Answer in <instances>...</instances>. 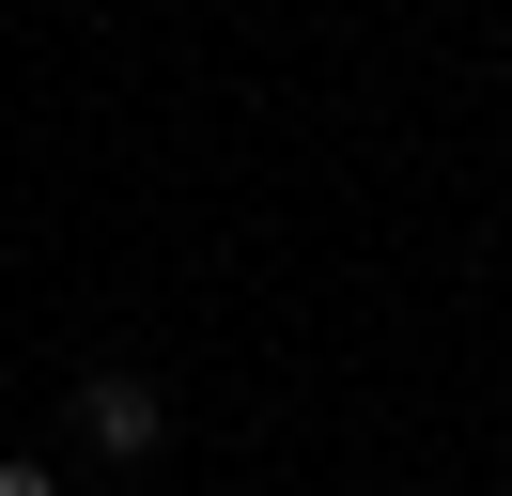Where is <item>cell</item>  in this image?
Here are the masks:
<instances>
[{"label": "cell", "instance_id": "cell-1", "mask_svg": "<svg viewBox=\"0 0 512 496\" xmlns=\"http://www.w3.org/2000/svg\"><path fill=\"white\" fill-rule=\"evenodd\" d=\"M78 434H94L109 465H156V434H171V403L140 388V372H78Z\"/></svg>", "mask_w": 512, "mask_h": 496}, {"label": "cell", "instance_id": "cell-2", "mask_svg": "<svg viewBox=\"0 0 512 496\" xmlns=\"http://www.w3.org/2000/svg\"><path fill=\"white\" fill-rule=\"evenodd\" d=\"M0 496H63V481H47V465H0Z\"/></svg>", "mask_w": 512, "mask_h": 496}]
</instances>
